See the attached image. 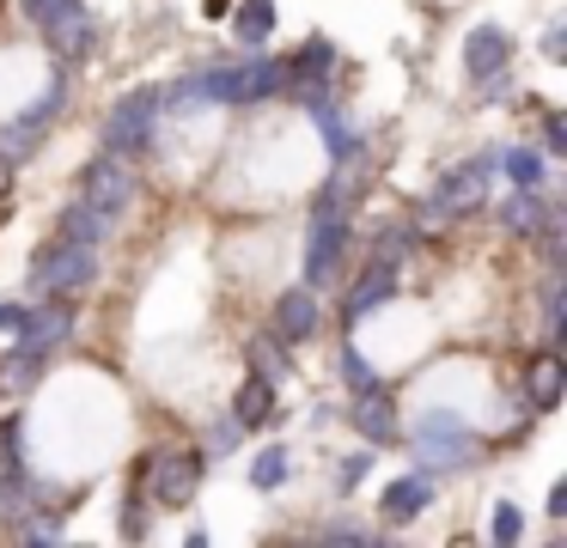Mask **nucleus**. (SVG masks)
Returning <instances> with one entry per match:
<instances>
[{"instance_id":"f257e3e1","label":"nucleus","mask_w":567,"mask_h":548,"mask_svg":"<svg viewBox=\"0 0 567 548\" xmlns=\"http://www.w3.org/2000/svg\"><path fill=\"white\" fill-rule=\"evenodd\" d=\"M202 104H269L287 92V61L281 55H250V61H220V68L189 73Z\"/></svg>"},{"instance_id":"f03ea898","label":"nucleus","mask_w":567,"mask_h":548,"mask_svg":"<svg viewBox=\"0 0 567 548\" xmlns=\"http://www.w3.org/2000/svg\"><path fill=\"white\" fill-rule=\"evenodd\" d=\"M25 280H31L38 299H74V292H86L92 280H99V244H80V238H68V231H55V238L31 256Z\"/></svg>"},{"instance_id":"7ed1b4c3","label":"nucleus","mask_w":567,"mask_h":548,"mask_svg":"<svg viewBox=\"0 0 567 548\" xmlns=\"http://www.w3.org/2000/svg\"><path fill=\"white\" fill-rule=\"evenodd\" d=\"M488 177H494V153H482V158H470V165L445 170L415 226H452V219H470L482 201H488Z\"/></svg>"},{"instance_id":"20e7f679","label":"nucleus","mask_w":567,"mask_h":548,"mask_svg":"<svg viewBox=\"0 0 567 548\" xmlns=\"http://www.w3.org/2000/svg\"><path fill=\"white\" fill-rule=\"evenodd\" d=\"M159 116H165V92H159V85H135V92H123L111 104V116H104V146L123 153V158L147 153Z\"/></svg>"},{"instance_id":"39448f33","label":"nucleus","mask_w":567,"mask_h":548,"mask_svg":"<svg viewBox=\"0 0 567 548\" xmlns=\"http://www.w3.org/2000/svg\"><path fill=\"white\" fill-rule=\"evenodd\" d=\"M415 463L427 475L470 469V463H476V438H470L464 414H452V409H427V414H421V426H415Z\"/></svg>"},{"instance_id":"423d86ee","label":"nucleus","mask_w":567,"mask_h":548,"mask_svg":"<svg viewBox=\"0 0 567 548\" xmlns=\"http://www.w3.org/2000/svg\"><path fill=\"white\" fill-rule=\"evenodd\" d=\"M202 475H208V457H202V451H189V445L153 451V457H147V487H153V506H165V511L189 506V499H196V487H202Z\"/></svg>"},{"instance_id":"0eeeda50","label":"nucleus","mask_w":567,"mask_h":548,"mask_svg":"<svg viewBox=\"0 0 567 548\" xmlns=\"http://www.w3.org/2000/svg\"><path fill=\"white\" fill-rule=\"evenodd\" d=\"M464 73L482 97H501L506 92V73H513V37L501 24H470L464 37Z\"/></svg>"},{"instance_id":"6e6552de","label":"nucleus","mask_w":567,"mask_h":548,"mask_svg":"<svg viewBox=\"0 0 567 548\" xmlns=\"http://www.w3.org/2000/svg\"><path fill=\"white\" fill-rule=\"evenodd\" d=\"M336 43L330 37H306V43L287 55V92L281 97H293V104H330V92H336Z\"/></svg>"},{"instance_id":"1a4fd4ad","label":"nucleus","mask_w":567,"mask_h":548,"mask_svg":"<svg viewBox=\"0 0 567 548\" xmlns=\"http://www.w3.org/2000/svg\"><path fill=\"white\" fill-rule=\"evenodd\" d=\"M348 250V214L342 207H311V231H306V287L336 280Z\"/></svg>"},{"instance_id":"9d476101","label":"nucleus","mask_w":567,"mask_h":548,"mask_svg":"<svg viewBox=\"0 0 567 548\" xmlns=\"http://www.w3.org/2000/svg\"><path fill=\"white\" fill-rule=\"evenodd\" d=\"M80 201H92L104 219H123L128 201H135V170H128L123 153H104L86 165V177H80Z\"/></svg>"},{"instance_id":"9b49d317","label":"nucleus","mask_w":567,"mask_h":548,"mask_svg":"<svg viewBox=\"0 0 567 548\" xmlns=\"http://www.w3.org/2000/svg\"><path fill=\"white\" fill-rule=\"evenodd\" d=\"M13 335H19V348H25V353H38V360H43L50 348H62V341L74 335V304H68V299L31 304V311H19Z\"/></svg>"},{"instance_id":"f8f14e48","label":"nucleus","mask_w":567,"mask_h":548,"mask_svg":"<svg viewBox=\"0 0 567 548\" xmlns=\"http://www.w3.org/2000/svg\"><path fill=\"white\" fill-rule=\"evenodd\" d=\"M391 292H396V262L372 256V262L360 268V280L348 287V299H342V323H348V329H360V323H367V317L379 311L384 299H391Z\"/></svg>"},{"instance_id":"ddd939ff","label":"nucleus","mask_w":567,"mask_h":548,"mask_svg":"<svg viewBox=\"0 0 567 548\" xmlns=\"http://www.w3.org/2000/svg\"><path fill=\"white\" fill-rule=\"evenodd\" d=\"M43 43H50L55 61H80L99 43V19H92L86 7H68V12H55V19H43Z\"/></svg>"},{"instance_id":"4468645a","label":"nucleus","mask_w":567,"mask_h":548,"mask_svg":"<svg viewBox=\"0 0 567 548\" xmlns=\"http://www.w3.org/2000/svg\"><path fill=\"white\" fill-rule=\"evenodd\" d=\"M318 287H287L281 299H275V335L287 341V348H299V341L318 335Z\"/></svg>"},{"instance_id":"2eb2a0df","label":"nucleus","mask_w":567,"mask_h":548,"mask_svg":"<svg viewBox=\"0 0 567 548\" xmlns=\"http://www.w3.org/2000/svg\"><path fill=\"white\" fill-rule=\"evenodd\" d=\"M427 506H433V475H427V469H415V475H396V482L379 494V511H384V524H415Z\"/></svg>"},{"instance_id":"dca6fc26","label":"nucleus","mask_w":567,"mask_h":548,"mask_svg":"<svg viewBox=\"0 0 567 548\" xmlns=\"http://www.w3.org/2000/svg\"><path fill=\"white\" fill-rule=\"evenodd\" d=\"M561 390H567V365H561V353H537V360L525 365V396H530V409L537 414H549V409H561Z\"/></svg>"},{"instance_id":"f3484780","label":"nucleus","mask_w":567,"mask_h":548,"mask_svg":"<svg viewBox=\"0 0 567 548\" xmlns=\"http://www.w3.org/2000/svg\"><path fill=\"white\" fill-rule=\"evenodd\" d=\"M275 414H281V384H269V378L250 372L245 384H238V396H233V421L250 433V426H269Z\"/></svg>"},{"instance_id":"a211bd4d","label":"nucleus","mask_w":567,"mask_h":548,"mask_svg":"<svg viewBox=\"0 0 567 548\" xmlns=\"http://www.w3.org/2000/svg\"><path fill=\"white\" fill-rule=\"evenodd\" d=\"M348 421L360 426V438H372V451L396 438V409H391V396H384V384L360 390V396H354V414H348Z\"/></svg>"},{"instance_id":"6ab92c4d","label":"nucleus","mask_w":567,"mask_h":548,"mask_svg":"<svg viewBox=\"0 0 567 548\" xmlns=\"http://www.w3.org/2000/svg\"><path fill=\"white\" fill-rule=\"evenodd\" d=\"M549 214H555V207L543 201L537 189H513L501 207H494V219H501V231H513V238H537V231H543V219H549Z\"/></svg>"},{"instance_id":"aec40b11","label":"nucleus","mask_w":567,"mask_h":548,"mask_svg":"<svg viewBox=\"0 0 567 548\" xmlns=\"http://www.w3.org/2000/svg\"><path fill=\"white\" fill-rule=\"evenodd\" d=\"M233 37L245 49H262L275 37V24H281V12H275V0H233Z\"/></svg>"},{"instance_id":"412c9836","label":"nucleus","mask_w":567,"mask_h":548,"mask_svg":"<svg viewBox=\"0 0 567 548\" xmlns=\"http://www.w3.org/2000/svg\"><path fill=\"white\" fill-rule=\"evenodd\" d=\"M38 499H43V482L25 463H19V469H0V524H19Z\"/></svg>"},{"instance_id":"4be33fe9","label":"nucleus","mask_w":567,"mask_h":548,"mask_svg":"<svg viewBox=\"0 0 567 548\" xmlns=\"http://www.w3.org/2000/svg\"><path fill=\"white\" fill-rule=\"evenodd\" d=\"M311 122H318V141H323V153H330V158H354L360 153V134L342 122V110H336V104H311Z\"/></svg>"},{"instance_id":"5701e85b","label":"nucleus","mask_w":567,"mask_h":548,"mask_svg":"<svg viewBox=\"0 0 567 548\" xmlns=\"http://www.w3.org/2000/svg\"><path fill=\"white\" fill-rule=\"evenodd\" d=\"M250 372L269 378V384H287V378H293V353H287V341L275 335V329L250 341Z\"/></svg>"},{"instance_id":"b1692460","label":"nucleus","mask_w":567,"mask_h":548,"mask_svg":"<svg viewBox=\"0 0 567 548\" xmlns=\"http://www.w3.org/2000/svg\"><path fill=\"white\" fill-rule=\"evenodd\" d=\"M543 329H549V341L567 335V280H561V262H549V275H543Z\"/></svg>"},{"instance_id":"393cba45","label":"nucleus","mask_w":567,"mask_h":548,"mask_svg":"<svg viewBox=\"0 0 567 548\" xmlns=\"http://www.w3.org/2000/svg\"><path fill=\"white\" fill-rule=\"evenodd\" d=\"M38 384H43V365H38V353L13 348L7 360H0V390H13V396H25V390H38Z\"/></svg>"},{"instance_id":"a878e982","label":"nucleus","mask_w":567,"mask_h":548,"mask_svg":"<svg viewBox=\"0 0 567 548\" xmlns=\"http://www.w3.org/2000/svg\"><path fill=\"white\" fill-rule=\"evenodd\" d=\"M116 219H104L92 201H68V214H62V231L68 238H80V244H104V231H111Z\"/></svg>"},{"instance_id":"bb28decb","label":"nucleus","mask_w":567,"mask_h":548,"mask_svg":"<svg viewBox=\"0 0 567 548\" xmlns=\"http://www.w3.org/2000/svg\"><path fill=\"white\" fill-rule=\"evenodd\" d=\"M494 165L513 177V189H537V183H543V153H537V146H506Z\"/></svg>"},{"instance_id":"cd10ccee","label":"nucleus","mask_w":567,"mask_h":548,"mask_svg":"<svg viewBox=\"0 0 567 548\" xmlns=\"http://www.w3.org/2000/svg\"><path fill=\"white\" fill-rule=\"evenodd\" d=\"M293 475V463H287V451L281 445H269V451H257V463H250V487L257 494H275V487Z\"/></svg>"},{"instance_id":"c85d7f7f","label":"nucleus","mask_w":567,"mask_h":548,"mask_svg":"<svg viewBox=\"0 0 567 548\" xmlns=\"http://www.w3.org/2000/svg\"><path fill=\"white\" fill-rule=\"evenodd\" d=\"M25 463V414H0V469Z\"/></svg>"},{"instance_id":"c756f323","label":"nucleus","mask_w":567,"mask_h":548,"mask_svg":"<svg viewBox=\"0 0 567 548\" xmlns=\"http://www.w3.org/2000/svg\"><path fill=\"white\" fill-rule=\"evenodd\" d=\"M318 542H330V548H367L372 542V524H360V518H330L318 530Z\"/></svg>"},{"instance_id":"7c9ffc66","label":"nucleus","mask_w":567,"mask_h":548,"mask_svg":"<svg viewBox=\"0 0 567 548\" xmlns=\"http://www.w3.org/2000/svg\"><path fill=\"white\" fill-rule=\"evenodd\" d=\"M488 536H494V542H518V536H525V511H518L513 499H501L494 518H488Z\"/></svg>"},{"instance_id":"2f4dec72","label":"nucleus","mask_w":567,"mask_h":548,"mask_svg":"<svg viewBox=\"0 0 567 548\" xmlns=\"http://www.w3.org/2000/svg\"><path fill=\"white\" fill-rule=\"evenodd\" d=\"M342 378H348V390H354V396L379 384V372L367 365V353H360V348H342Z\"/></svg>"},{"instance_id":"473e14b6","label":"nucleus","mask_w":567,"mask_h":548,"mask_svg":"<svg viewBox=\"0 0 567 548\" xmlns=\"http://www.w3.org/2000/svg\"><path fill=\"white\" fill-rule=\"evenodd\" d=\"M409 244H415V226H384V231H379V250H372V256H384V262H403Z\"/></svg>"},{"instance_id":"72a5a7b5","label":"nucleus","mask_w":567,"mask_h":548,"mask_svg":"<svg viewBox=\"0 0 567 548\" xmlns=\"http://www.w3.org/2000/svg\"><path fill=\"white\" fill-rule=\"evenodd\" d=\"M367 475H372V451H354V457H342V475H336V482H342V494H354Z\"/></svg>"},{"instance_id":"f704fd0d","label":"nucleus","mask_w":567,"mask_h":548,"mask_svg":"<svg viewBox=\"0 0 567 548\" xmlns=\"http://www.w3.org/2000/svg\"><path fill=\"white\" fill-rule=\"evenodd\" d=\"M238 438H245V426H238V421H226V414L208 426V451H238Z\"/></svg>"},{"instance_id":"c9c22d12","label":"nucleus","mask_w":567,"mask_h":548,"mask_svg":"<svg viewBox=\"0 0 567 548\" xmlns=\"http://www.w3.org/2000/svg\"><path fill=\"white\" fill-rule=\"evenodd\" d=\"M19 7H25L31 24H43V19H55V12H68V7H86V0H19Z\"/></svg>"},{"instance_id":"e433bc0d","label":"nucleus","mask_w":567,"mask_h":548,"mask_svg":"<svg viewBox=\"0 0 567 548\" xmlns=\"http://www.w3.org/2000/svg\"><path fill=\"white\" fill-rule=\"evenodd\" d=\"M543 153H567V116H543Z\"/></svg>"},{"instance_id":"4c0bfd02","label":"nucleus","mask_w":567,"mask_h":548,"mask_svg":"<svg viewBox=\"0 0 567 548\" xmlns=\"http://www.w3.org/2000/svg\"><path fill=\"white\" fill-rule=\"evenodd\" d=\"M123 536H128V542L147 536V506H141V499H123Z\"/></svg>"},{"instance_id":"58836bf2","label":"nucleus","mask_w":567,"mask_h":548,"mask_svg":"<svg viewBox=\"0 0 567 548\" xmlns=\"http://www.w3.org/2000/svg\"><path fill=\"white\" fill-rule=\"evenodd\" d=\"M543 55H549V61L567 55V24H549V31H543Z\"/></svg>"},{"instance_id":"ea45409f","label":"nucleus","mask_w":567,"mask_h":548,"mask_svg":"<svg viewBox=\"0 0 567 548\" xmlns=\"http://www.w3.org/2000/svg\"><path fill=\"white\" fill-rule=\"evenodd\" d=\"M549 518H567V482L549 487Z\"/></svg>"},{"instance_id":"a19ab883","label":"nucleus","mask_w":567,"mask_h":548,"mask_svg":"<svg viewBox=\"0 0 567 548\" xmlns=\"http://www.w3.org/2000/svg\"><path fill=\"white\" fill-rule=\"evenodd\" d=\"M19 311H25V304H13V299H0V335H7V329L19 323Z\"/></svg>"},{"instance_id":"79ce46f5","label":"nucleus","mask_w":567,"mask_h":548,"mask_svg":"<svg viewBox=\"0 0 567 548\" xmlns=\"http://www.w3.org/2000/svg\"><path fill=\"white\" fill-rule=\"evenodd\" d=\"M202 7H208V19H220V12L233 7V0H202Z\"/></svg>"},{"instance_id":"37998d69","label":"nucleus","mask_w":567,"mask_h":548,"mask_svg":"<svg viewBox=\"0 0 567 548\" xmlns=\"http://www.w3.org/2000/svg\"><path fill=\"white\" fill-rule=\"evenodd\" d=\"M0 189H7V165H0Z\"/></svg>"}]
</instances>
